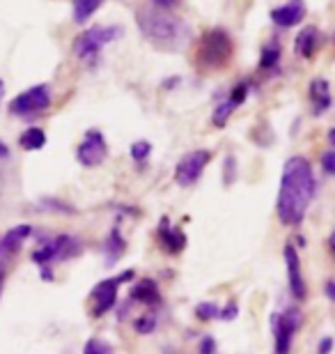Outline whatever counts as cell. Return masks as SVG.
Masks as SVG:
<instances>
[{
	"label": "cell",
	"instance_id": "1",
	"mask_svg": "<svg viewBox=\"0 0 335 354\" xmlns=\"http://www.w3.org/2000/svg\"><path fill=\"white\" fill-rule=\"evenodd\" d=\"M317 180L310 161L305 157H289L280 173L276 212L285 225H298L305 218L312 198H315Z\"/></svg>",
	"mask_w": 335,
	"mask_h": 354
},
{
	"label": "cell",
	"instance_id": "2",
	"mask_svg": "<svg viewBox=\"0 0 335 354\" xmlns=\"http://www.w3.org/2000/svg\"><path fill=\"white\" fill-rule=\"evenodd\" d=\"M135 19H138L140 32L145 35V39L161 51H180V48L186 46L191 37L189 26L166 10H161V7H140Z\"/></svg>",
	"mask_w": 335,
	"mask_h": 354
},
{
	"label": "cell",
	"instance_id": "3",
	"mask_svg": "<svg viewBox=\"0 0 335 354\" xmlns=\"http://www.w3.org/2000/svg\"><path fill=\"white\" fill-rule=\"evenodd\" d=\"M232 58V39L223 28L207 30L198 46V65L204 69H220Z\"/></svg>",
	"mask_w": 335,
	"mask_h": 354
},
{
	"label": "cell",
	"instance_id": "4",
	"mask_svg": "<svg viewBox=\"0 0 335 354\" xmlns=\"http://www.w3.org/2000/svg\"><path fill=\"white\" fill-rule=\"evenodd\" d=\"M122 26H92L90 30L81 32L74 41V55L81 60H95L102 48L111 41L122 37Z\"/></svg>",
	"mask_w": 335,
	"mask_h": 354
},
{
	"label": "cell",
	"instance_id": "5",
	"mask_svg": "<svg viewBox=\"0 0 335 354\" xmlns=\"http://www.w3.org/2000/svg\"><path fill=\"white\" fill-rule=\"evenodd\" d=\"M301 327V313L296 308H287L283 313L271 315V329H274L276 338V354H289L291 338Z\"/></svg>",
	"mask_w": 335,
	"mask_h": 354
},
{
	"label": "cell",
	"instance_id": "6",
	"mask_svg": "<svg viewBox=\"0 0 335 354\" xmlns=\"http://www.w3.org/2000/svg\"><path fill=\"white\" fill-rule=\"evenodd\" d=\"M51 106V88L46 83L35 86L30 90L21 92L17 99L10 102V111L14 115H32V113H41Z\"/></svg>",
	"mask_w": 335,
	"mask_h": 354
},
{
	"label": "cell",
	"instance_id": "7",
	"mask_svg": "<svg viewBox=\"0 0 335 354\" xmlns=\"http://www.w3.org/2000/svg\"><path fill=\"white\" fill-rule=\"evenodd\" d=\"M81 251V244H78L76 237L71 235H58L53 239H48L44 246H39L37 251L32 253V260L41 267H46L48 263H53V260H65L69 256H76V253Z\"/></svg>",
	"mask_w": 335,
	"mask_h": 354
},
{
	"label": "cell",
	"instance_id": "8",
	"mask_svg": "<svg viewBox=\"0 0 335 354\" xmlns=\"http://www.w3.org/2000/svg\"><path fill=\"white\" fill-rule=\"evenodd\" d=\"M106 157H108V145H106L104 133L99 129L85 131V138L81 140V145H78V150H76L78 164L85 168H95V166H102Z\"/></svg>",
	"mask_w": 335,
	"mask_h": 354
},
{
	"label": "cell",
	"instance_id": "9",
	"mask_svg": "<svg viewBox=\"0 0 335 354\" xmlns=\"http://www.w3.org/2000/svg\"><path fill=\"white\" fill-rule=\"evenodd\" d=\"M133 272H124L122 276H113V279H106L102 283H97L95 290H92V301H95V308H92V315L99 317L115 306L117 301V290L124 281H131Z\"/></svg>",
	"mask_w": 335,
	"mask_h": 354
},
{
	"label": "cell",
	"instance_id": "10",
	"mask_svg": "<svg viewBox=\"0 0 335 354\" xmlns=\"http://www.w3.org/2000/svg\"><path fill=\"white\" fill-rule=\"evenodd\" d=\"M209 161H211L209 150H193V152L184 154L175 168V182L180 184V187H191V184H195L200 180L204 166L209 164Z\"/></svg>",
	"mask_w": 335,
	"mask_h": 354
},
{
	"label": "cell",
	"instance_id": "11",
	"mask_svg": "<svg viewBox=\"0 0 335 354\" xmlns=\"http://www.w3.org/2000/svg\"><path fill=\"white\" fill-rule=\"evenodd\" d=\"M285 265H287V279H289V290L296 299H303L305 297V283L301 276V258L294 246H285Z\"/></svg>",
	"mask_w": 335,
	"mask_h": 354
},
{
	"label": "cell",
	"instance_id": "12",
	"mask_svg": "<svg viewBox=\"0 0 335 354\" xmlns=\"http://www.w3.org/2000/svg\"><path fill=\"white\" fill-rule=\"evenodd\" d=\"M269 17H271V21H274L276 26L294 28V26L301 24V19L305 17V3H303V0H289L287 5L271 10Z\"/></svg>",
	"mask_w": 335,
	"mask_h": 354
},
{
	"label": "cell",
	"instance_id": "13",
	"mask_svg": "<svg viewBox=\"0 0 335 354\" xmlns=\"http://www.w3.org/2000/svg\"><path fill=\"white\" fill-rule=\"evenodd\" d=\"M319 37H322V32H319L317 26H305V28H301V32H298L296 37H294V53L298 55V58L310 60L312 55L317 53Z\"/></svg>",
	"mask_w": 335,
	"mask_h": 354
},
{
	"label": "cell",
	"instance_id": "14",
	"mask_svg": "<svg viewBox=\"0 0 335 354\" xmlns=\"http://www.w3.org/2000/svg\"><path fill=\"white\" fill-rule=\"evenodd\" d=\"M159 242L166 253H182L186 249V237L180 228H173L168 218H161L159 223Z\"/></svg>",
	"mask_w": 335,
	"mask_h": 354
},
{
	"label": "cell",
	"instance_id": "15",
	"mask_svg": "<svg viewBox=\"0 0 335 354\" xmlns=\"http://www.w3.org/2000/svg\"><path fill=\"white\" fill-rule=\"evenodd\" d=\"M310 102H312V113L315 115H322L331 109L333 97H331V88L326 79H312L310 83Z\"/></svg>",
	"mask_w": 335,
	"mask_h": 354
},
{
	"label": "cell",
	"instance_id": "16",
	"mask_svg": "<svg viewBox=\"0 0 335 354\" xmlns=\"http://www.w3.org/2000/svg\"><path fill=\"white\" fill-rule=\"evenodd\" d=\"M131 299L140 301V304H147V306H156L161 304V292L156 288V283L152 279H140L138 283L131 286Z\"/></svg>",
	"mask_w": 335,
	"mask_h": 354
},
{
	"label": "cell",
	"instance_id": "17",
	"mask_svg": "<svg viewBox=\"0 0 335 354\" xmlns=\"http://www.w3.org/2000/svg\"><path fill=\"white\" fill-rule=\"evenodd\" d=\"M32 235V228L28 223H21L17 225V228H12L7 235L3 237V242H0V251H5V253H14L19 249L21 244L26 242L28 237Z\"/></svg>",
	"mask_w": 335,
	"mask_h": 354
},
{
	"label": "cell",
	"instance_id": "18",
	"mask_svg": "<svg viewBox=\"0 0 335 354\" xmlns=\"http://www.w3.org/2000/svg\"><path fill=\"white\" fill-rule=\"evenodd\" d=\"M106 263L108 265H115L119 258L124 256V249H126V242H124V237H122V232H119L117 228H113L111 230V235L108 239H106Z\"/></svg>",
	"mask_w": 335,
	"mask_h": 354
},
{
	"label": "cell",
	"instance_id": "19",
	"mask_svg": "<svg viewBox=\"0 0 335 354\" xmlns=\"http://www.w3.org/2000/svg\"><path fill=\"white\" fill-rule=\"evenodd\" d=\"M19 145L23 147V150H28V152L41 150V147L46 145V133H44V129H39V127H30V129H26L23 133H21Z\"/></svg>",
	"mask_w": 335,
	"mask_h": 354
},
{
	"label": "cell",
	"instance_id": "20",
	"mask_svg": "<svg viewBox=\"0 0 335 354\" xmlns=\"http://www.w3.org/2000/svg\"><path fill=\"white\" fill-rule=\"evenodd\" d=\"M106 0H74V21L76 24H85Z\"/></svg>",
	"mask_w": 335,
	"mask_h": 354
},
{
	"label": "cell",
	"instance_id": "21",
	"mask_svg": "<svg viewBox=\"0 0 335 354\" xmlns=\"http://www.w3.org/2000/svg\"><path fill=\"white\" fill-rule=\"evenodd\" d=\"M280 55H283V48L280 44L274 39L269 41V44H265V48H262V55H260V69H276L278 62H280Z\"/></svg>",
	"mask_w": 335,
	"mask_h": 354
},
{
	"label": "cell",
	"instance_id": "22",
	"mask_svg": "<svg viewBox=\"0 0 335 354\" xmlns=\"http://www.w3.org/2000/svg\"><path fill=\"white\" fill-rule=\"evenodd\" d=\"M239 106L232 102V99H225V102H220L216 106V111H213V115H211V122L216 124V127H225L227 124V120L232 118V113L237 111Z\"/></svg>",
	"mask_w": 335,
	"mask_h": 354
},
{
	"label": "cell",
	"instance_id": "23",
	"mask_svg": "<svg viewBox=\"0 0 335 354\" xmlns=\"http://www.w3.org/2000/svg\"><path fill=\"white\" fill-rule=\"evenodd\" d=\"M195 315L200 317V320H216V317L220 315V308L216 306V304H207V301H202V304H198L195 306Z\"/></svg>",
	"mask_w": 335,
	"mask_h": 354
},
{
	"label": "cell",
	"instance_id": "24",
	"mask_svg": "<svg viewBox=\"0 0 335 354\" xmlns=\"http://www.w3.org/2000/svg\"><path fill=\"white\" fill-rule=\"evenodd\" d=\"M129 152L133 161H145L149 154H152V143H147V140H135Z\"/></svg>",
	"mask_w": 335,
	"mask_h": 354
},
{
	"label": "cell",
	"instance_id": "25",
	"mask_svg": "<svg viewBox=\"0 0 335 354\" xmlns=\"http://www.w3.org/2000/svg\"><path fill=\"white\" fill-rule=\"evenodd\" d=\"M133 329L138 331V334H152L156 329V317L154 315H142L138 320L133 322Z\"/></svg>",
	"mask_w": 335,
	"mask_h": 354
},
{
	"label": "cell",
	"instance_id": "26",
	"mask_svg": "<svg viewBox=\"0 0 335 354\" xmlns=\"http://www.w3.org/2000/svg\"><path fill=\"white\" fill-rule=\"evenodd\" d=\"M83 354H113V348H111L108 343H104V341H97V338H92V341L85 343Z\"/></svg>",
	"mask_w": 335,
	"mask_h": 354
},
{
	"label": "cell",
	"instance_id": "27",
	"mask_svg": "<svg viewBox=\"0 0 335 354\" xmlns=\"http://www.w3.org/2000/svg\"><path fill=\"white\" fill-rule=\"evenodd\" d=\"M246 97H248V83H237V86L232 88L230 97H227V99H232L234 104L241 106V104L246 102Z\"/></svg>",
	"mask_w": 335,
	"mask_h": 354
},
{
	"label": "cell",
	"instance_id": "28",
	"mask_svg": "<svg viewBox=\"0 0 335 354\" xmlns=\"http://www.w3.org/2000/svg\"><path fill=\"white\" fill-rule=\"evenodd\" d=\"M223 173H225V184H232L234 182V175H237V159L227 157L225 164H223Z\"/></svg>",
	"mask_w": 335,
	"mask_h": 354
},
{
	"label": "cell",
	"instance_id": "29",
	"mask_svg": "<svg viewBox=\"0 0 335 354\" xmlns=\"http://www.w3.org/2000/svg\"><path fill=\"white\" fill-rule=\"evenodd\" d=\"M322 168H324V171L329 173V175H335V150L322 154Z\"/></svg>",
	"mask_w": 335,
	"mask_h": 354
},
{
	"label": "cell",
	"instance_id": "30",
	"mask_svg": "<svg viewBox=\"0 0 335 354\" xmlns=\"http://www.w3.org/2000/svg\"><path fill=\"white\" fill-rule=\"evenodd\" d=\"M239 315V308H237V304H227L225 308H220V320H234V317Z\"/></svg>",
	"mask_w": 335,
	"mask_h": 354
},
{
	"label": "cell",
	"instance_id": "31",
	"mask_svg": "<svg viewBox=\"0 0 335 354\" xmlns=\"http://www.w3.org/2000/svg\"><path fill=\"white\" fill-rule=\"evenodd\" d=\"M216 352V343H213V338H202V343H200V354H213Z\"/></svg>",
	"mask_w": 335,
	"mask_h": 354
},
{
	"label": "cell",
	"instance_id": "32",
	"mask_svg": "<svg viewBox=\"0 0 335 354\" xmlns=\"http://www.w3.org/2000/svg\"><path fill=\"white\" fill-rule=\"evenodd\" d=\"M331 348H333V341H331V338H324V341L319 343L317 352H319V354H329V352H331Z\"/></svg>",
	"mask_w": 335,
	"mask_h": 354
},
{
	"label": "cell",
	"instance_id": "33",
	"mask_svg": "<svg viewBox=\"0 0 335 354\" xmlns=\"http://www.w3.org/2000/svg\"><path fill=\"white\" fill-rule=\"evenodd\" d=\"M177 3V0H152V5L154 7H161V10H170Z\"/></svg>",
	"mask_w": 335,
	"mask_h": 354
},
{
	"label": "cell",
	"instance_id": "34",
	"mask_svg": "<svg viewBox=\"0 0 335 354\" xmlns=\"http://www.w3.org/2000/svg\"><path fill=\"white\" fill-rule=\"evenodd\" d=\"M326 295H329L331 301H335V281H331L329 286H326Z\"/></svg>",
	"mask_w": 335,
	"mask_h": 354
},
{
	"label": "cell",
	"instance_id": "35",
	"mask_svg": "<svg viewBox=\"0 0 335 354\" xmlns=\"http://www.w3.org/2000/svg\"><path fill=\"white\" fill-rule=\"evenodd\" d=\"M7 157H10V150H7L3 143H0V159H7Z\"/></svg>",
	"mask_w": 335,
	"mask_h": 354
},
{
	"label": "cell",
	"instance_id": "36",
	"mask_svg": "<svg viewBox=\"0 0 335 354\" xmlns=\"http://www.w3.org/2000/svg\"><path fill=\"white\" fill-rule=\"evenodd\" d=\"M329 246H331V251H333V258H335V230L331 232V237H329Z\"/></svg>",
	"mask_w": 335,
	"mask_h": 354
},
{
	"label": "cell",
	"instance_id": "37",
	"mask_svg": "<svg viewBox=\"0 0 335 354\" xmlns=\"http://www.w3.org/2000/svg\"><path fill=\"white\" fill-rule=\"evenodd\" d=\"M329 140H331V145L335 147V129H331V131H329Z\"/></svg>",
	"mask_w": 335,
	"mask_h": 354
},
{
	"label": "cell",
	"instance_id": "38",
	"mask_svg": "<svg viewBox=\"0 0 335 354\" xmlns=\"http://www.w3.org/2000/svg\"><path fill=\"white\" fill-rule=\"evenodd\" d=\"M0 288H3V286H0Z\"/></svg>",
	"mask_w": 335,
	"mask_h": 354
}]
</instances>
